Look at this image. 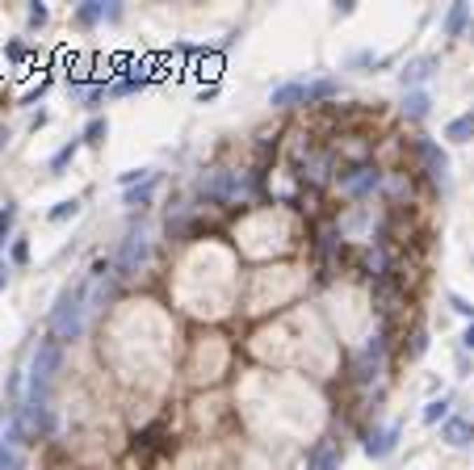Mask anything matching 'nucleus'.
<instances>
[{
	"label": "nucleus",
	"instance_id": "nucleus-4",
	"mask_svg": "<svg viewBox=\"0 0 474 470\" xmlns=\"http://www.w3.org/2000/svg\"><path fill=\"white\" fill-rule=\"evenodd\" d=\"M416 151H420V160L428 164V177H433L437 185H445V189H449V155H445L433 139H416Z\"/></svg>",
	"mask_w": 474,
	"mask_h": 470
},
{
	"label": "nucleus",
	"instance_id": "nucleus-3",
	"mask_svg": "<svg viewBox=\"0 0 474 470\" xmlns=\"http://www.w3.org/2000/svg\"><path fill=\"white\" fill-rule=\"evenodd\" d=\"M147 252H151L147 235H126V244H122V252H118V261H113L118 277H134V273L147 265Z\"/></svg>",
	"mask_w": 474,
	"mask_h": 470
},
{
	"label": "nucleus",
	"instance_id": "nucleus-32",
	"mask_svg": "<svg viewBox=\"0 0 474 470\" xmlns=\"http://www.w3.org/2000/svg\"><path fill=\"white\" fill-rule=\"evenodd\" d=\"M4 139H8V134H4V130H0V147H4Z\"/></svg>",
	"mask_w": 474,
	"mask_h": 470
},
{
	"label": "nucleus",
	"instance_id": "nucleus-13",
	"mask_svg": "<svg viewBox=\"0 0 474 470\" xmlns=\"http://www.w3.org/2000/svg\"><path fill=\"white\" fill-rule=\"evenodd\" d=\"M428 105H433V101H428V92H420V88L403 97V113H407V118H416V122H420V118H428Z\"/></svg>",
	"mask_w": 474,
	"mask_h": 470
},
{
	"label": "nucleus",
	"instance_id": "nucleus-14",
	"mask_svg": "<svg viewBox=\"0 0 474 470\" xmlns=\"http://www.w3.org/2000/svg\"><path fill=\"white\" fill-rule=\"evenodd\" d=\"M80 147H84L80 139H71V143H63V147H59V151L50 155V164H46V168H50V172H63V168H67V164H71V160L80 155Z\"/></svg>",
	"mask_w": 474,
	"mask_h": 470
},
{
	"label": "nucleus",
	"instance_id": "nucleus-16",
	"mask_svg": "<svg viewBox=\"0 0 474 470\" xmlns=\"http://www.w3.org/2000/svg\"><path fill=\"white\" fill-rule=\"evenodd\" d=\"M76 21H80V25H97V21H105V4H101V0H84V4L76 8Z\"/></svg>",
	"mask_w": 474,
	"mask_h": 470
},
{
	"label": "nucleus",
	"instance_id": "nucleus-6",
	"mask_svg": "<svg viewBox=\"0 0 474 470\" xmlns=\"http://www.w3.org/2000/svg\"><path fill=\"white\" fill-rule=\"evenodd\" d=\"M378 370H382V340L374 336V345H365V349H361V357H357V382L378 378Z\"/></svg>",
	"mask_w": 474,
	"mask_h": 470
},
{
	"label": "nucleus",
	"instance_id": "nucleus-19",
	"mask_svg": "<svg viewBox=\"0 0 474 470\" xmlns=\"http://www.w3.org/2000/svg\"><path fill=\"white\" fill-rule=\"evenodd\" d=\"M143 84H147V76L134 71V76H126V80H113V84H109V97H130V92H139Z\"/></svg>",
	"mask_w": 474,
	"mask_h": 470
},
{
	"label": "nucleus",
	"instance_id": "nucleus-31",
	"mask_svg": "<svg viewBox=\"0 0 474 470\" xmlns=\"http://www.w3.org/2000/svg\"><path fill=\"white\" fill-rule=\"evenodd\" d=\"M4 286H8V265L0 261V290H4Z\"/></svg>",
	"mask_w": 474,
	"mask_h": 470
},
{
	"label": "nucleus",
	"instance_id": "nucleus-25",
	"mask_svg": "<svg viewBox=\"0 0 474 470\" xmlns=\"http://www.w3.org/2000/svg\"><path fill=\"white\" fill-rule=\"evenodd\" d=\"M374 185H378V172H365V177L349 181V189H353V193H365V189H374Z\"/></svg>",
	"mask_w": 474,
	"mask_h": 470
},
{
	"label": "nucleus",
	"instance_id": "nucleus-2",
	"mask_svg": "<svg viewBox=\"0 0 474 470\" xmlns=\"http://www.w3.org/2000/svg\"><path fill=\"white\" fill-rule=\"evenodd\" d=\"M50 328H55V340H76L84 332V290L67 286L55 303V315H50Z\"/></svg>",
	"mask_w": 474,
	"mask_h": 470
},
{
	"label": "nucleus",
	"instance_id": "nucleus-17",
	"mask_svg": "<svg viewBox=\"0 0 474 470\" xmlns=\"http://www.w3.org/2000/svg\"><path fill=\"white\" fill-rule=\"evenodd\" d=\"M76 214H80V198H63V202L50 206L46 219H50V223H67V219H76Z\"/></svg>",
	"mask_w": 474,
	"mask_h": 470
},
{
	"label": "nucleus",
	"instance_id": "nucleus-22",
	"mask_svg": "<svg viewBox=\"0 0 474 470\" xmlns=\"http://www.w3.org/2000/svg\"><path fill=\"white\" fill-rule=\"evenodd\" d=\"M8 261H13V265H29V240H25V235H17V240H13Z\"/></svg>",
	"mask_w": 474,
	"mask_h": 470
},
{
	"label": "nucleus",
	"instance_id": "nucleus-9",
	"mask_svg": "<svg viewBox=\"0 0 474 470\" xmlns=\"http://www.w3.org/2000/svg\"><path fill=\"white\" fill-rule=\"evenodd\" d=\"M273 105H281V109H290V105H311V97H307V84H302V80H294V84H281V88H273Z\"/></svg>",
	"mask_w": 474,
	"mask_h": 470
},
{
	"label": "nucleus",
	"instance_id": "nucleus-18",
	"mask_svg": "<svg viewBox=\"0 0 474 470\" xmlns=\"http://www.w3.org/2000/svg\"><path fill=\"white\" fill-rule=\"evenodd\" d=\"M449 403H454L449 395H441V399H433V403H424V424H437V420L445 424V420H449Z\"/></svg>",
	"mask_w": 474,
	"mask_h": 470
},
{
	"label": "nucleus",
	"instance_id": "nucleus-20",
	"mask_svg": "<svg viewBox=\"0 0 474 470\" xmlns=\"http://www.w3.org/2000/svg\"><path fill=\"white\" fill-rule=\"evenodd\" d=\"M151 189H155V177L143 181L139 189H126V206H147V202H151Z\"/></svg>",
	"mask_w": 474,
	"mask_h": 470
},
{
	"label": "nucleus",
	"instance_id": "nucleus-5",
	"mask_svg": "<svg viewBox=\"0 0 474 470\" xmlns=\"http://www.w3.org/2000/svg\"><path fill=\"white\" fill-rule=\"evenodd\" d=\"M433 67H437V59H433V55H420V59H412V63H403V71H399V80H403V88H412V92H416V84H424V80L433 76Z\"/></svg>",
	"mask_w": 474,
	"mask_h": 470
},
{
	"label": "nucleus",
	"instance_id": "nucleus-27",
	"mask_svg": "<svg viewBox=\"0 0 474 470\" xmlns=\"http://www.w3.org/2000/svg\"><path fill=\"white\" fill-rule=\"evenodd\" d=\"M424 349H428V336H424V332H416V336H412V357H420Z\"/></svg>",
	"mask_w": 474,
	"mask_h": 470
},
{
	"label": "nucleus",
	"instance_id": "nucleus-26",
	"mask_svg": "<svg viewBox=\"0 0 474 470\" xmlns=\"http://www.w3.org/2000/svg\"><path fill=\"white\" fill-rule=\"evenodd\" d=\"M46 17H50L46 4H29V25H46Z\"/></svg>",
	"mask_w": 474,
	"mask_h": 470
},
{
	"label": "nucleus",
	"instance_id": "nucleus-28",
	"mask_svg": "<svg viewBox=\"0 0 474 470\" xmlns=\"http://www.w3.org/2000/svg\"><path fill=\"white\" fill-rule=\"evenodd\" d=\"M4 55H8V59H25V46H21V42H8Z\"/></svg>",
	"mask_w": 474,
	"mask_h": 470
},
{
	"label": "nucleus",
	"instance_id": "nucleus-11",
	"mask_svg": "<svg viewBox=\"0 0 474 470\" xmlns=\"http://www.w3.org/2000/svg\"><path fill=\"white\" fill-rule=\"evenodd\" d=\"M445 139H449V143H470L474 139V109L470 113H458V118L445 126Z\"/></svg>",
	"mask_w": 474,
	"mask_h": 470
},
{
	"label": "nucleus",
	"instance_id": "nucleus-15",
	"mask_svg": "<svg viewBox=\"0 0 474 470\" xmlns=\"http://www.w3.org/2000/svg\"><path fill=\"white\" fill-rule=\"evenodd\" d=\"M105 134H109V122H105V118H92V122L80 130V143H84V147H97V143H105Z\"/></svg>",
	"mask_w": 474,
	"mask_h": 470
},
{
	"label": "nucleus",
	"instance_id": "nucleus-8",
	"mask_svg": "<svg viewBox=\"0 0 474 470\" xmlns=\"http://www.w3.org/2000/svg\"><path fill=\"white\" fill-rule=\"evenodd\" d=\"M466 25H470V4H449V13H445V21H441V34L445 38H462L466 34Z\"/></svg>",
	"mask_w": 474,
	"mask_h": 470
},
{
	"label": "nucleus",
	"instance_id": "nucleus-10",
	"mask_svg": "<svg viewBox=\"0 0 474 470\" xmlns=\"http://www.w3.org/2000/svg\"><path fill=\"white\" fill-rule=\"evenodd\" d=\"M395 441H399V424H391V429L374 433V437L365 441V454H370V458H386V454L395 450Z\"/></svg>",
	"mask_w": 474,
	"mask_h": 470
},
{
	"label": "nucleus",
	"instance_id": "nucleus-23",
	"mask_svg": "<svg viewBox=\"0 0 474 470\" xmlns=\"http://www.w3.org/2000/svg\"><path fill=\"white\" fill-rule=\"evenodd\" d=\"M17 470L21 466V458H17V445H13V441H4V445H0V470Z\"/></svg>",
	"mask_w": 474,
	"mask_h": 470
},
{
	"label": "nucleus",
	"instance_id": "nucleus-21",
	"mask_svg": "<svg viewBox=\"0 0 474 470\" xmlns=\"http://www.w3.org/2000/svg\"><path fill=\"white\" fill-rule=\"evenodd\" d=\"M13 223H17V206L4 202V206H0V248H4V240L13 235Z\"/></svg>",
	"mask_w": 474,
	"mask_h": 470
},
{
	"label": "nucleus",
	"instance_id": "nucleus-30",
	"mask_svg": "<svg viewBox=\"0 0 474 470\" xmlns=\"http://www.w3.org/2000/svg\"><path fill=\"white\" fill-rule=\"evenodd\" d=\"M462 345H466V349H474V324H466V332H462Z\"/></svg>",
	"mask_w": 474,
	"mask_h": 470
},
{
	"label": "nucleus",
	"instance_id": "nucleus-1",
	"mask_svg": "<svg viewBox=\"0 0 474 470\" xmlns=\"http://www.w3.org/2000/svg\"><path fill=\"white\" fill-rule=\"evenodd\" d=\"M59 366H63V345L50 336V340H42L38 353H34V370H29V403H46V391H50Z\"/></svg>",
	"mask_w": 474,
	"mask_h": 470
},
{
	"label": "nucleus",
	"instance_id": "nucleus-12",
	"mask_svg": "<svg viewBox=\"0 0 474 470\" xmlns=\"http://www.w3.org/2000/svg\"><path fill=\"white\" fill-rule=\"evenodd\" d=\"M340 462V450L332 445V441H319L315 450H311V470H332Z\"/></svg>",
	"mask_w": 474,
	"mask_h": 470
},
{
	"label": "nucleus",
	"instance_id": "nucleus-29",
	"mask_svg": "<svg viewBox=\"0 0 474 470\" xmlns=\"http://www.w3.org/2000/svg\"><path fill=\"white\" fill-rule=\"evenodd\" d=\"M109 273V261H92V277H105Z\"/></svg>",
	"mask_w": 474,
	"mask_h": 470
},
{
	"label": "nucleus",
	"instance_id": "nucleus-7",
	"mask_svg": "<svg viewBox=\"0 0 474 470\" xmlns=\"http://www.w3.org/2000/svg\"><path fill=\"white\" fill-rule=\"evenodd\" d=\"M441 441H449L454 450H466V445L474 441V424L470 420H454V416H449V420L441 424Z\"/></svg>",
	"mask_w": 474,
	"mask_h": 470
},
{
	"label": "nucleus",
	"instance_id": "nucleus-24",
	"mask_svg": "<svg viewBox=\"0 0 474 470\" xmlns=\"http://www.w3.org/2000/svg\"><path fill=\"white\" fill-rule=\"evenodd\" d=\"M449 307H454L458 315H466V319L474 324V303H470V298H462V294H449Z\"/></svg>",
	"mask_w": 474,
	"mask_h": 470
}]
</instances>
